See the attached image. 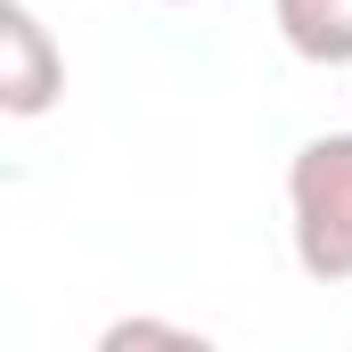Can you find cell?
I'll return each mask as SVG.
<instances>
[{
	"label": "cell",
	"mask_w": 352,
	"mask_h": 352,
	"mask_svg": "<svg viewBox=\"0 0 352 352\" xmlns=\"http://www.w3.org/2000/svg\"><path fill=\"white\" fill-rule=\"evenodd\" d=\"M287 230H295V263L320 287L352 278V131H320L295 148L287 164Z\"/></svg>",
	"instance_id": "6da1fadb"
},
{
	"label": "cell",
	"mask_w": 352,
	"mask_h": 352,
	"mask_svg": "<svg viewBox=\"0 0 352 352\" xmlns=\"http://www.w3.org/2000/svg\"><path fill=\"white\" fill-rule=\"evenodd\" d=\"M58 90H66V58H58L50 25L25 0H0V115L33 123L58 107Z\"/></svg>",
	"instance_id": "7a4b0ae2"
},
{
	"label": "cell",
	"mask_w": 352,
	"mask_h": 352,
	"mask_svg": "<svg viewBox=\"0 0 352 352\" xmlns=\"http://www.w3.org/2000/svg\"><path fill=\"white\" fill-rule=\"evenodd\" d=\"M270 16L303 66H352V0H270Z\"/></svg>",
	"instance_id": "3957f363"
},
{
	"label": "cell",
	"mask_w": 352,
	"mask_h": 352,
	"mask_svg": "<svg viewBox=\"0 0 352 352\" xmlns=\"http://www.w3.org/2000/svg\"><path fill=\"white\" fill-rule=\"evenodd\" d=\"M98 344H107V352H131V344H197V328H173V320H115Z\"/></svg>",
	"instance_id": "277c9868"
}]
</instances>
